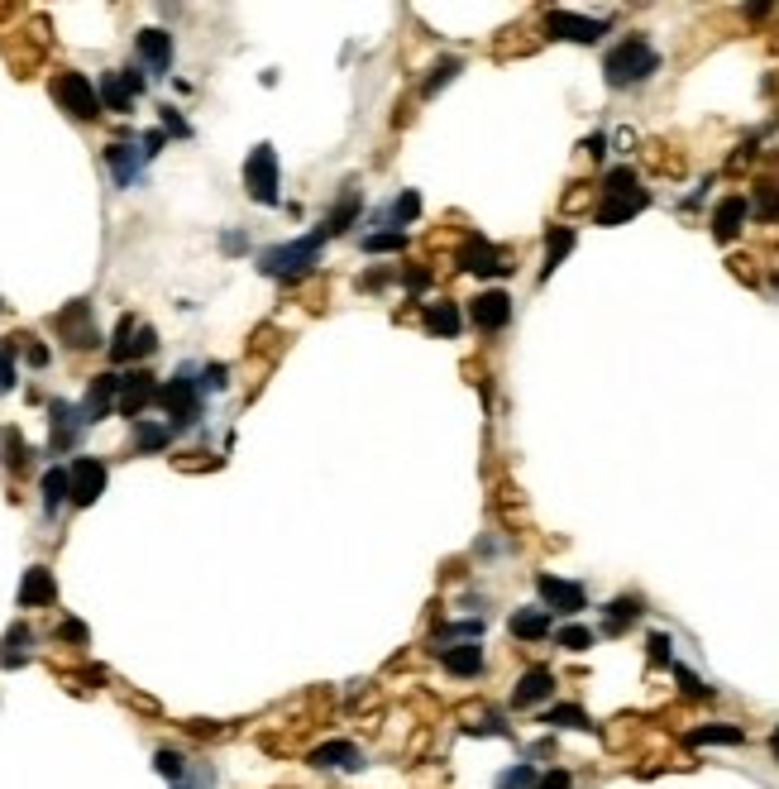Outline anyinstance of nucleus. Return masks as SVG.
<instances>
[{"label":"nucleus","instance_id":"obj_11","mask_svg":"<svg viewBox=\"0 0 779 789\" xmlns=\"http://www.w3.org/2000/svg\"><path fill=\"white\" fill-rule=\"evenodd\" d=\"M120 373H101V378H91V388H87V397H82V421L87 426H96V421H106L110 417V407L120 402Z\"/></svg>","mask_w":779,"mask_h":789},{"label":"nucleus","instance_id":"obj_57","mask_svg":"<svg viewBox=\"0 0 779 789\" xmlns=\"http://www.w3.org/2000/svg\"><path fill=\"white\" fill-rule=\"evenodd\" d=\"M177 789H187V785H177Z\"/></svg>","mask_w":779,"mask_h":789},{"label":"nucleus","instance_id":"obj_20","mask_svg":"<svg viewBox=\"0 0 779 789\" xmlns=\"http://www.w3.org/2000/svg\"><path fill=\"white\" fill-rule=\"evenodd\" d=\"M311 766L316 770H359L364 766V751L354 742H321L311 751Z\"/></svg>","mask_w":779,"mask_h":789},{"label":"nucleus","instance_id":"obj_3","mask_svg":"<svg viewBox=\"0 0 779 789\" xmlns=\"http://www.w3.org/2000/svg\"><path fill=\"white\" fill-rule=\"evenodd\" d=\"M321 244H325L321 230H316V235H306V240L273 244V249H263L259 268L268 273V278H282V283H292V278H302V273H311V263L321 259Z\"/></svg>","mask_w":779,"mask_h":789},{"label":"nucleus","instance_id":"obj_13","mask_svg":"<svg viewBox=\"0 0 779 789\" xmlns=\"http://www.w3.org/2000/svg\"><path fill=\"white\" fill-rule=\"evenodd\" d=\"M48 417H53V436H48V450H53V455L72 450V445H77V436L87 431L82 407H72V402H53V407H48Z\"/></svg>","mask_w":779,"mask_h":789},{"label":"nucleus","instance_id":"obj_29","mask_svg":"<svg viewBox=\"0 0 779 789\" xmlns=\"http://www.w3.org/2000/svg\"><path fill=\"white\" fill-rule=\"evenodd\" d=\"M173 440V426H163V421H134V445L144 450V455H153V450H163Z\"/></svg>","mask_w":779,"mask_h":789},{"label":"nucleus","instance_id":"obj_52","mask_svg":"<svg viewBox=\"0 0 779 789\" xmlns=\"http://www.w3.org/2000/svg\"><path fill=\"white\" fill-rule=\"evenodd\" d=\"M24 359H29L34 369H44V364H48V350L39 345V340H34V345H24Z\"/></svg>","mask_w":779,"mask_h":789},{"label":"nucleus","instance_id":"obj_4","mask_svg":"<svg viewBox=\"0 0 779 789\" xmlns=\"http://www.w3.org/2000/svg\"><path fill=\"white\" fill-rule=\"evenodd\" d=\"M158 407L173 417V431H182V426H192L201 417V383L192 378V369H182L177 378H168L158 388Z\"/></svg>","mask_w":779,"mask_h":789},{"label":"nucleus","instance_id":"obj_27","mask_svg":"<svg viewBox=\"0 0 779 789\" xmlns=\"http://www.w3.org/2000/svg\"><path fill=\"white\" fill-rule=\"evenodd\" d=\"M459 326H464V316H459L455 302H431V307H426V330H431V335H445V340H455Z\"/></svg>","mask_w":779,"mask_h":789},{"label":"nucleus","instance_id":"obj_36","mask_svg":"<svg viewBox=\"0 0 779 789\" xmlns=\"http://www.w3.org/2000/svg\"><path fill=\"white\" fill-rule=\"evenodd\" d=\"M536 780H541V775H536V766H531V761H517L512 770H502L498 789H536Z\"/></svg>","mask_w":779,"mask_h":789},{"label":"nucleus","instance_id":"obj_43","mask_svg":"<svg viewBox=\"0 0 779 789\" xmlns=\"http://www.w3.org/2000/svg\"><path fill=\"white\" fill-rule=\"evenodd\" d=\"M560 646L579 656V651H588V646H593V632H588V627H564V632H560Z\"/></svg>","mask_w":779,"mask_h":789},{"label":"nucleus","instance_id":"obj_39","mask_svg":"<svg viewBox=\"0 0 779 789\" xmlns=\"http://www.w3.org/2000/svg\"><path fill=\"white\" fill-rule=\"evenodd\" d=\"M153 770H158V775H168V780H182V775H187V761H182L177 751H168V746H163V751L153 756Z\"/></svg>","mask_w":779,"mask_h":789},{"label":"nucleus","instance_id":"obj_9","mask_svg":"<svg viewBox=\"0 0 779 789\" xmlns=\"http://www.w3.org/2000/svg\"><path fill=\"white\" fill-rule=\"evenodd\" d=\"M459 268H464V273H478V278H507V273H512V263L502 259L483 235H469V240H464V249H459Z\"/></svg>","mask_w":779,"mask_h":789},{"label":"nucleus","instance_id":"obj_48","mask_svg":"<svg viewBox=\"0 0 779 789\" xmlns=\"http://www.w3.org/2000/svg\"><path fill=\"white\" fill-rule=\"evenodd\" d=\"M536 789H574V775H569V770H545L541 780H536Z\"/></svg>","mask_w":779,"mask_h":789},{"label":"nucleus","instance_id":"obj_55","mask_svg":"<svg viewBox=\"0 0 779 789\" xmlns=\"http://www.w3.org/2000/svg\"><path fill=\"white\" fill-rule=\"evenodd\" d=\"M603 149H607V139H603V134H593V139H588V154L603 158Z\"/></svg>","mask_w":779,"mask_h":789},{"label":"nucleus","instance_id":"obj_10","mask_svg":"<svg viewBox=\"0 0 779 789\" xmlns=\"http://www.w3.org/2000/svg\"><path fill=\"white\" fill-rule=\"evenodd\" d=\"M545 29L555 39H569V44H598L607 34V20H584V15H569V10H550Z\"/></svg>","mask_w":779,"mask_h":789},{"label":"nucleus","instance_id":"obj_38","mask_svg":"<svg viewBox=\"0 0 779 789\" xmlns=\"http://www.w3.org/2000/svg\"><path fill=\"white\" fill-rule=\"evenodd\" d=\"M455 77H459V58H445V63H435V72L426 77V87H421V91H426V96H435V91L445 87V82H455Z\"/></svg>","mask_w":779,"mask_h":789},{"label":"nucleus","instance_id":"obj_54","mask_svg":"<svg viewBox=\"0 0 779 789\" xmlns=\"http://www.w3.org/2000/svg\"><path fill=\"white\" fill-rule=\"evenodd\" d=\"M239 249H244V235H239V230H230V235H225V254H239Z\"/></svg>","mask_w":779,"mask_h":789},{"label":"nucleus","instance_id":"obj_21","mask_svg":"<svg viewBox=\"0 0 779 789\" xmlns=\"http://www.w3.org/2000/svg\"><path fill=\"white\" fill-rule=\"evenodd\" d=\"M106 163H110V173H115V187H134L139 168H144V149L139 144H110Z\"/></svg>","mask_w":779,"mask_h":789},{"label":"nucleus","instance_id":"obj_24","mask_svg":"<svg viewBox=\"0 0 779 789\" xmlns=\"http://www.w3.org/2000/svg\"><path fill=\"white\" fill-rule=\"evenodd\" d=\"M746 211H751L746 197H727V201H722V206L713 211V235H717V240H722V244L736 240V235H741V225H746Z\"/></svg>","mask_w":779,"mask_h":789},{"label":"nucleus","instance_id":"obj_47","mask_svg":"<svg viewBox=\"0 0 779 789\" xmlns=\"http://www.w3.org/2000/svg\"><path fill=\"white\" fill-rule=\"evenodd\" d=\"M469 732H488V737H512V727L502 723L498 713H483V723H469Z\"/></svg>","mask_w":779,"mask_h":789},{"label":"nucleus","instance_id":"obj_23","mask_svg":"<svg viewBox=\"0 0 779 789\" xmlns=\"http://www.w3.org/2000/svg\"><path fill=\"white\" fill-rule=\"evenodd\" d=\"M507 627H512L517 641H545V636H550V608H541V603H536V608H517Z\"/></svg>","mask_w":779,"mask_h":789},{"label":"nucleus","instance_id":"obj_37","mask_svg":"<svg viewBox=\"0 0 779 789\" xmlns=\"http://www.w3.org/2000/svg\"><path fill=\"white\" fill-rule=\"evenodd\" d=\"M368 254H392V249H407V235L402 230H383V235H364Z\"/></svg>","mask_w":779,"mask_h":789},{"label":"nucleus","instance_id":"obj_51","mask_svg":"<svg viewBox=\"0 0 779 789\" xmlns=\"http://www.w3.org/2000/svg\"><path fill=\"white\" fill-rule=\"evenodd\" d=\"M426 283H431V268H407V273H402V287H407V292H421Z\"/></svg>","mask_w":779,"mask_h":789},{"label":"nucleus","instance_id":"obj_17","mask_svg":"<svg viewBox=\"0 0 779 789\" xmlns=\"http://www.w3.org/2000/svg\"><path fill=\"white\" fill-rule=\"evenodd\" d=\"M149 402H158V383H153V373L134 369L130 378L120 383V417H134V421H139V412H144Z\"/></svg>","mask_w":779,"mask_h":789},{"label":"nucleus","instance_id":"obj_15","mask_svg":"<svg viewBox=\"0 0 779 789\" xmlns=\"http://www.w3.org/2000/svg\"><path fill=\"white\" fill-rule=\"evenodd\" d=\"M96 91H101V106H106V110H120V115H130L134 96L144 91V77H139V72H106Z\"/></svg>","mask_w":779,"mask_h":789},{"label":"nucleus","instance_id":"obj_56","mask_svg":"<svg viewBox=\"0 0 779 789\" xmlns=\"http://www.w3.org/2000/svg\"><path fill=\"white\" fill-rule=\"evenodd\" d=\"M770 751H775V761H779V727L770 732Z\"/></svg>","mask_w":779,"mask_h":789},{"label":"nucleus","instance_id":"obj_40","mask_svg":"<svg viewBox=\"0 0 779 789\" xmlns=\"http://www.w3.org/2000/svg\"><path fill=\"white\" fill-rule=\"evenodd\" d=\"M756 211L765 220H779V182H760L756 192Z\"/></svg>","mask_w":779,"mask_h":789},{"label":"nucleus","instance_id":"obj_26","mask_svg":"<svg viewBox=\"0 0 779 789\" xmlns=\"http://www.w3.org/2000/svg\"><path fill=\"white\" fill-rule=\"evenodd\" d=\"M569 249H574V225H550V235H545V268H541V278H550V273L560 268Z\"/></svg>","mask_w":779,"mask_h":789},{"label":"nucleus","instance_id":"obj_41","mask_svg":"<svg viewBox=\"0 0 779 789\" xmlns=\"http://www.w3.org/2000/svg\"><path fill=\"white\" fill-rule=\"evenodd\" d=\"M10 388H15V345L0 340V393H10Z\"/></svg>","mask_w":779,"mask_h":789},{"label":"nucleus","instance_id":"obj_1","mask_svg":"<svg viewBox=\"0 0 779 789\" xmlns=\"http://www.w3.org/2000/svg\"><path fill=\"white\" fill-rule=\"evenodd\" d=\"M660 72V53L650 48V39H641V34H631V39H622V44L612 48L603 58V77L607 87H641V82H650Z\"/></svg>","mask_w":779,"mask_h":789},{"label":"nucleus","instance_id":"obj_45","mask_svg":"<svg viewBox=\"0 0 779 789\" xmlns=\"http://www.w3.org/2000/svg\"><path fill=\"white\" fill-rule=\"evenodd\" d=\"M196 383H201V388H211V393H220V388L230 383V369H225V364H206V369H201V378H196Z\"/></svg>","mask_w":779,"mask_h":789},{"label":"nucleus","instance_id":"obj_31","mask_svg":"<svg viewBox=\"0 0 779 789\" xmlns=\"http://www.w3.org/2000/svg\"><path fill=\"white\" fill-rule=\"evenodd\" d=\"M641 617V603L636 598H617V603H607V617H603V632L607 636H617V632H627L631 622Z\"/></svg>","mask_w":779,"mask_h":789},{"label":"nucleus","instance_id":"obj_19","mask_svg":"<svg viewBox=\"0 0 779 789\" xmlns=\"http://www.w3.org/2000/svg\"><path fill=\"white\" fill-rule=\"evenodd\" d=\"M545 699H555V675L536 665V670H526V675L517 680L512 703H517V708H536V703H545Z\"/></svg>","mask_w":779,"mask_h":789},{"label":"nucleus","instance_id":"obj_50","mask_svg":"<svg viewBox=\"0 0 779 789\" xmlns=\"http://www.w3.org/2000/svg\"><path fill=\"white\" fill-rule=\"evenodd\" d=\"M163 130L177 134V139H187V134H192V130H187V120H182L173 106H163Z\"/></svg>","mask_w":779,"mask_h":789},{"label":"nucleus","instance_id":"obj_12","mask_svg":"<svg viewBox=\"0 0 779 789\" xmlns=\"http://www.w3.org/2000/svg\"><path fill=\"white\" fill-rule=\"evenodd\" d=\"M67 474H72V503L77 507H91L101 493H106V464L91 460V455H82Z\"/></svg>","mask_w":779,"mask_h":789},{"label":"nucleus","instance_id":"obj_30","mask_svg":"<svg viewBox=\"0 0 779 789\" xmlns=\"http://www.w3.org/2000/svg\"><path fill=\"white\" fill-rule=\"evenodd\" d=\"M416 216H421V197H416V192H402V197L392 201V206L378 220H383V225H397V230L407 235V225H412Z\"/></svg>","mask_w":779,"mask_h":789},{"label":"nucleus","instance_id":"obj_2","mask_svg":"<svg viewBox=\"0 0 779 789\" xmlns=\"http://www.w3.org/2000/svg\"><path fill=\"white\" fill-rule=\"evenodd\" d=\"M650 206V192L641 187V177H636V168H612V173L603 177V201H598V225H622V220H631L636 211H646Z\"/></svg>","mask_w":779,"mask_h":789},{"label":"nucleus","instance_id":"obj_8","mask_svg":"<svg viewBox=\"0 0 779 789\" xmlns=\"http://www.w3.org/2000/svg\"><path fill=\"white\" fill-rule=\"evenodd\" d=\"M53 326H58V335H63L72 350H96V345H101V330H96V321H91V302H72V307H63L58 316H53Z\"/></svg>","mask_w":779,"mask_h":789},{"label":"nucleus","instance_id":"obj_46","mask_svg":"<svg viewBox=\"0 0 779 789\" xmlns=\"http://www.w3.org/2000/svg\"><path fill=\"white\" fill-rule=\"evenodd\" d=\"M153 350H158V335H153V326H139V330H134L130 359H144V354H153Z\"/></svg>","mask_w":779,"mask_h":789},{"label":"nucleus","instance_id":"obj_18","mask_svg":"<svg viewBox=\"0 0 779 789\" xmlns=\"http://www.w3.org/2000/svg\"><path fill=\"white\" fill-rule=\"evenodd\" d=\"M58 598V584H53V570H44V565H29L20 579V608H44V603H53Z\"/></svg>","mask_w":779,"mask_h":789},{"label":"nucleus","instance_id":"obj_34","mask_svg":"<svg viewBox=\"0 0 779 789\" xmlns=\"http://www.w3.org/2000/svg\"><path fill=\"white\" fill-rule=\"evenodd\" d=\"M134 316H120V326H115V340H110V359L115 364H125L130 359V350H134Z\"/></svg>","mask_w":779,"mask_h":789},{"label":"nucleus","instance_id":"obj_44","mask_svg":"<svg viewBox=\"0 0 779 789\" xmlns=\"http://www.w3.org/2000/svg\"><path fill=\"white\" fill-rule=\"evenodd\" d=\"M670 670H674V680L684 684V694H693V699H708V694H713V689H708V684L698 680L693 670H684V665H670Z\"/></svg>","mask_w":779,"mask_h":789},{"label":"nucleus","instance_id":"obj_14","mask_svg":"<svg viewBox=\"0 0 779 789\" xmlns=\"http://www.w3.org/2000/svg\"><path fill=\"white\" fill-rule=\"evenodd\" d=\"M134 53L144 58V67H149L153 77H168V67H173V34L168 29H139Z\"/></svg>","mask_w":779,"mask_h":789},{"label":"nucleus","instance_id":"obj_25","mask_svg":"<svg viewBox=\"0 0 779 789\" xmlns=\"http://www.w3.org/2000/svg\"><path fill=\"white\" fill-rule=\"evenodd\" d=\"M39 493H44V512L53 517L63 503H72V474H67L63 464H53L44 479H39Z\"/></svg>","mask_w":779,"mask_h":789},{"label":"nucleus","instance_id":"obj_35","mask_svg":"<svg viewBox=\"0 0 779 789\" xmlns=\"http://www.w3.org/2000/svg\"><path fill=\"white\" fill-rule=\"evenodd\" d=\"M29 641H34V632H29V627H10V632H5V665H20L24 656H29Z\"/></svg>","mask_w":779,"mask_h":789},{"label":"nucleus","instance_id":"obj_42","mask_svg":"<svg viewBox=\"0 0 779 789\" xmlns=\"http://www.w3.org/2000/svg\"><path fill=\"white\" fill-rule=\"evenodd\" d=\"M5 455H10V469H15V474L29 469V445L20 440V431H10V436H5Z\"/></svg>","mask_w":779,"mask_h":789},{"label":"nucleus","instance_id":"obj_5","mask_svg":"<svg viewBox=\"0 0 779 789\" xmlns=\"http://www.w3.org/2000/svg\"><path fill=\"white\" fill-rule=\"evenodd\" d=\"M53 101H58L72 120H96V115H101V91L91 87L87 72H58V77H53Z\"/></svg>","mask_w":779,"mask_h":789},{"label":"nucleus","instance_id":"obj_6","mask_svg":"<svg viewBox=\"0 0 779 789\" xmlns=\"http://www.w3.org/2000/svg\"><path fill=\"white\" fill-rule=\"evenodd\" d=\"M244 187H249V197L259 201V206H278V154H273V144H259L249 163H244Z\"/></svg>","mask_w":779,"mask_h":789},{"label":"nucleus","instance_id":"obj_28","mask_svg":"<svg viewBox=\"0 0 779 789\" xmlns=\"http://www.w3.org/2000/svg\"><path fill=\"white\" fill-rule=\"evenodd\" d=\"M359 206H364V201H359V192H349V197L340 201L335 211H325V225H321V235H325V240H330V235H345V230H349V220H359Z\"/></svg>","mask_w":779,"mask_h":789},{"label":"nucleus","instance_id":"obj_32","mask_svg":"<svg viewBox=\"0 0 779 789\" xmlns=\"http://www.w3.org/2000/svg\"><path fill=\"white\" fill-rule=\"evenodd\" d=\"M741 737H746L741 727L713 723V727H693V732H689V746H736Z\"/></svg>","mask_w":779,"mask_h":789},{"label":"nucleus","instance_id":"obj_7","mask_svg":"<svg viewBox=\"0 0 779 789\" xmlns=\"http://www.w3.org/2000/svg\"><path fill=\"white\" fill-rule=\"evenodd\" d=\"M536 593H541V608L550 613H584L588 608V593L584 584H574V579H560V574H536Z\"/></svg>","mask_w":779,"mask_h":789},{"label":"nucleus","instance_id":"obj_49","mask_svg":"<svg viewBox=\"0 0 779 789\" xmlns=\"http://www.w3.org/2000/svg\"><path fill=\"white\" fill-rule=\"evenodd\" d=\"M650 660H655V665H674L670 660V636H660V632L650 636Z\"/></svg>","mask_w":779,"mask_h":789},{"label":"nucleus","instance_id":"obj_22","mask_svg":"<svg viewBox=\"0 0 779 789\" xmlns=\"http://www.w3.org/2000/svg\"><path fill=\"white\" fill-rule=\"evenodd\" d=\"M483 665H488V656H483V646H478V641L445 646V670H450L455 680H474V675H483Z\"/></svg>","mask_w":779,"mask_h":789},{"label":"nucleus","instance_id":"obj_16","mask_svg":"<svg viewBox=\"0 0 779 789\" xmlns=\"http://www.w3.org/2000/svg\"><path fill=\"white\" fill-rule=\"evenodd\" d=\"M469 316H474L478 330L498 335V330H507V321H512V297H507V292H478Z\"/></svg>","mask_w":779,"mask_h":789},{"label":"nucleus","instance_id":"obj_53","mask_svg":"<svg viewBox=\"0 0 779 789\" xmlns=\"http://www.w3.org/2000/svg\"><path fill=\"white\" fill-rule=\"evenodd\" d=\"M58 636H67V641H87V627H82V622H63Z\"/></svg>","mask_w":779,"mask_h":789},{"label":"nucleus","instance_id":"obj_33","mask_svg":"<svg viewBox=\"0 0 779 789\" xmlns=\"http://www.w3.org/2000/svg\"><path fill=\"white\" fill-rule=\"evenodd\" d=\"M541 723H545V727H555V732H564V727H579V732H588V727H593V723H588V713H584V708H574V703H564V708H550Z\"/></svg>","mask_w":779,"mask_h":789}]
</instances>
